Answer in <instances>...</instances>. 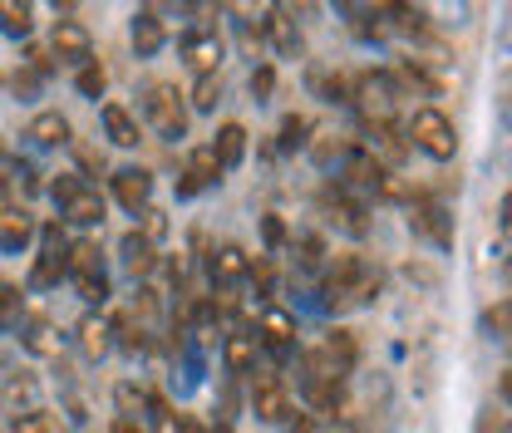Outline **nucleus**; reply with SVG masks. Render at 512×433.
Returning a JSON list of instances; mask_svg holds the SVG:
<instances>
[{"label":"nucleus","instance_id":"47","mask_svg":"<svg viewBox=\"0 0 512 433\" xmlns=\"http://www.w3.org/2000/svg\"><path fill=\"white\" fill-rule=\"evenodd\" d=\"M271 84H276V74L261 64V69L252 74V99H266V94H271Z\"/></svg>","mask_w":512,"mask_h":433},{"label":"nucleus","instance_id":"5","mask_svg":"<svg viewBox=\"0 0 512 433\" xmlns=\"http://www.w3.org/2000/svg\"><path fill=\"white\" fill-rule=\"evenodd\" d=\"M143 109H148V124L158 128L163 138H183L188 133V109H183V94L173 84H153Z\"/></svg>","mask_w":512,"mask_h":433},{"label":"nucleus","instance_id":"44","mask_svg":"<svg viewBox=\"0 0 512 433\" xmlns=\"http://www.w3.org/2000/svg\"><path fill=\"white\" fill-rule=\"evenodd\" d=\"M10 89H15V94H20V99H30V94H35V89H40V74H35V69H30V64H25V69H20V74H15V79H10Z\"/></svg>","mask_w":512,"mask_h":433},{"label":"nucleus","instance_id":"30","mask_svg":"<svg viewBox=\"0 0 512 433\" xmlns=\"http://www.w3.org/2000/svg\"><path fill=\"white\" fill-rule=\"evenodd\" d=\"M271 35H276L281 55H301V30L291 25V10H276L271 15Z\"/></svg>","mask_w":512,"mask_h":433},{"label":"nucleus","instance_id":"14","mask_svg":"<svg viewBox=\"0 0 512 433\" xmlns=\"http://www.w3.org/2000/svg\"><path fill=\"white\" fill-rule=\"evenodd\" d=\"M163 40H168V25L158 20V10H138L133 15V55L138 60H153L163 50Z\"/></svg>","mask_w":512,"mask_h":433},{"label":"nucleus","instance_id":"40","mask_svg":"<svg viewBox=\"0 0 512 433\" xmlns=\"http://www.w3.org/2000/svg\"><path fill=\"white\" fill-rule=\"evenodd\" d=\"M30 187V168L15 158V153H0V187Z\"/></svg>","mask_w":512,"mask_h":433},{"label":"nucleus","instance_id":"42","mask_svg":"<svg viewBox=\"0 0 512 433\" xmlns=\"http://www.w3.org/2000/svg\"><path fill=\"white\" fill-rule=\"evenodd\" d=\"M306 133H311V119L291 114V119L281 124V148H286V153H291V148H301V143H306Z\"/></svg>","mask_w":512,"mask_h":433},{"label":"nucleus","instance_id":"54","mask_svg":"<svg viewBox=\"0 0 512 433\" xmlns=\"http://www.w3.org/2000/svg\"><path fill=\"white\" fill-rule=\"evenodd\" d=\"M508 281H512V256H508Z\"/></svg>","mask_w":512,"mask_h":433},{"label":"nucleus","instance_id":"39","mask_svg":"<svg viewBox=\"0 0 512 433\" xmlns=\"http://www.w3.org/2000/svg\"><path fill=\"white\" fill-rule=\"evenodd\" d=\"M325 350H330V360H335V365H340V370L350 374V365H355V340H350V335H345V330H335V335H330V340H325Z\"/></svg>","mask_w":512,"mask_h":433},{"label":"nucleus","instance_id":"9","mask_svg":"<svg viewBox=\"0 0 512 433\" xmlns=\"http://www.w3.org/2000/svg\"><path fill=\"white\" fill-rule=\"evenodd\" d=\"M60 217L64 222H74V227H99V222H104V197H99V187L79 183L60 202Z\"/></svg>","mask_w":512,"mask_h":433},{"label":"nucleus","instance_id":"31","mask_svg":"<svg viewBox=\"0 0 512 433\" xmlns=\"http://www.w3.org/2000/svg\"><path fill=\"white\" fill-rule=\"evenodd\" d=\"M74 291H79V301L104 306V301H109V276H104V266H99V271H89V276H74Z\"/></svg>","mask_w":512,"mask_h":433},{"label":"nucleus","instance_id":"6","mask_svg":"<svg viewBox=\"0 0 512 433\" xmlns=\"http://www.w3.org/2000/svg\"><path fill=\"white\" fill-rule=\"evenodd\" d=\"M252 409L261 424H286L291 419V394H286V384L276 374H261L252 384Z\"/></svg>","mask_w":512,"mask_h":433},{"label":"nucleus","instance_id":"12","mask_svg":"<svg viewBox=\"0 0 512 433\" xmlns=\"http://www.w3.org/2000/svg\"><path fill=\"white\" fill-rule=\"evenodd\" d=\"M384 173H389V168H384L370 148H350V153H345V163H340V178H345L350 187H375V192H380Z\"/></svg>","mask_w":512,"mask_h":433},{"label":"nucleus","instance_id":"48","mask_svg":"<svg viewBox=\"0 0 512 433\" xmlns=\"http://www.w3.org/2000/svg\"><path fill=\"white\" fill-rule=\"evenodd\" d=\"M79 183H84L79 173H60V178L50 183V192H55V202H64V197H69V192H74V187H79Z\"/></svg>","mask_w":512,"mask_h":433},{"label":"nucleus","instance_id":"46","mask_svg":"<svg viewBox=\"0 0 512 433\" xmlns=\"http://www.w3.org/2000/svg\"><path fill=\"white\" fill-rule=\"evenodd\" d=\"M320 237H301V266H306V271H316L320 266Z\"/></svg>","mask_w":512,"mask_h":433},{"label":"nucleus","instance_id":"43","mask_svg":"<svg viewBox=\"0 0 512 433\" xmlns=\"http://www.w3.org/2000/svg\"><path fill=\"white\" fill-rule=\"evenodd\" d=\"M247 276L256 281V291H261V296H271V286H276V271H271V261H252V271H247Z\"/></svg>","mask_w":512,"mask_h":433},{"label":"nucleus","instance_id":"13","mask_svg":"<svg viewBox=\"0 0 512 433\" xmlns=\"http://www.w3.org/2000/svg\"><path fill=\"white\" fill-rule=\"evenodd\" d=\"M414 227L434 242V247H453V222H448V212L439 202H429V197H414Z\"/></svg>","mask_w":512,"mask_h":433},{"label":"nucleus","instance_id":"51","mask_svg":"<svg viewBox=\"0 0 512 433\" xmlns=\"http://www.w3.org/2000/svg\"><path fill=\"white\" fill-rule=\"evenodd\" d=\"M291 433H316V424H311V419H296V429Z\"/></svg>","mask_w":512,"mask_h":433},{"label":"nucleus","instance_id":"18","mask_svg":"<svg viewBox=\"0 0 512 433\" xmlns=\"http://www.w3.org/2000/svg\"><path fill=\"white\" fill-rule=\"evenodd\" d=\"M119 251H124V266L133 281H143V276H153V266H158V247L143 237V232H128L124 242H119Z\"/></svg>","mask_w":512,"mask_h":433},{"label":"nucleus","instance_id":"38","mask_svg":"<svg viewBox=\"0 0 512 433\" xmlns=\"http://www.w3.org/2000/svg\"><path fill=\"white\" fill-rule=\"evenodd\" d=\"M15 433H64L60 429V414H45V409H30L15 419Z\"/></svg>","mask_w":512,"mask_h":433},{"label":"nucleus","instance_id":"19","mask_svg":"<svg viewBox=\"0 0 512 433\" xmlns=\"http://www.w3.org/2000/svg\"><path fill=\"white\" fill-rule=\"evenodd\" d=\"M74 335H79V350H84L89 360H104V355L114 350V325H109V320H99V315H84Z\"/></svg>","mask_w":512,"mask_h":433},{"label":"nucleus","instance_id":"53","mask_svg":"<svg viewBox=\"0 0 512 433\" xmlns=\"http://www.w3.org/2000/svg\"><path fill=\"white\" fill-rule=\"evenodd\" d=\"M503 399H508V404H512V370L503 374Z\"/></svg>","mask_w":512,"mask_h":433},{"label":"nucleus","instance_id":"1","mask_svg":"<svg viewBox=\"0 0 512 433\" xmlns=\"http://www.w3.org/2000/svg\"><path fill=\"white\" fill-rule=\"evenodd\" d=\"M384 276L375 261H365V256H340L335 266H330V276H325V306L330 310H355V306H370L375 296H380Z\"/></svg>","mask_w":512,"mask_h":433},{"label":"nucleus","instance_id":"25","mask_svg":"<svg viewBox=\"0 0 512 433\" xmlns=\"http://www.w3.org/2000/svg\"><path fill=\"white\" fill-rule=\"evenodd\" d=\"M212 153H217V163H222V168H237V163H242V153H247V128H242V124H227L222 133H217Z\"/></svg>","mask_w":512,"mask_h":433},{"label":"nucleus","instance_id":"2","mask_svg":"<svg viewBox=\"0 0 512 433\" xmlns=\"http://www.w3.org/2000/svg\"><path fill=\"white\" fill-rule=\"evenodd\" d=\"M409 138H414V148H424V153L439 158V163H448V158L458 153V128H453V119L439 114V109H419V114L409 119Z\"/></svg>","mask_w":512,"mask_h":433},{"label":"nucleus","instance_id":"35","mask_svg":"<svg viewBox=\"0 0 512 433\" xmlns=\"http://www.w3.org/2000/svg\"><path fill=\"white\" fill-rule=\"evenodd\" d=\"M483 330L493 340H512V301H498L493 310H483Z\"/></svg>","mask_w":512,"mask_h":433},{"label":"nucleus","instance_id":"20","mask_svg":"<svg viewBox=\"0 0 512 433\" xmlns=\"http://www.w3.org/2000/svg\"><path fill=\"white\" fill-rule=\"evenodd\" d=\"M25 138H30V143H40V148H60V143H69V119L55 114V109H45V114H35V119H30Z\"/></svg>","mask_w":512,"mask_h":433},{"label":"nucleus","instance_id":"37","mask_svg":"<svg viewBox=\"0 0 512 433\" xmlns=\"http://www.w3.org/2000/svg\"><path fill=\"white\" fill-rule=\"evenodd\" d=\"M148 419H153L158 433H183V414H173L168 399H148Z\"/></svg>","mask_w":512,"mask_h":433},{"label":"nucleus","instance_id":"28","mask_svg":"<svg viewBox=\"0 0 512 433\" xmlns=\"http://www.w3.org/2000/svg\"><path fill=\"white\" fill-rule=\"evenodd\" d=\"M325 202H330L335 222H340V227H345L350 237H365V212H360V207H355V202H350L345 192H335V197H325Z\"/></svg>","mask_w":512,"mask_h":433},{"label":"nucleus","instance_id":"4","mask_svg":"<svg viewBox=\"0 0 512 433\" xmlns=\"http://www.w3.org/2000/svg\"><path fill=\"white\" fill-rule=\"evenodd\" d=\"M394 99H399V84H394V74L370 69V74H360V79H355V104H360L365 124H389V114H394Z\"/></svg>","mask_w":512,"mask_h":433},{"label":"nucleus","instance_id":"17","mask_svg":"<svg viewBox=\"0 0 512 433\" xmlns=\"http://www.w3.org/2000/svg\"><path fill=\"white\" fill-rule=\"evenodd\" d=\"M207 271H212V286L232 291V281H242V276L252 271V261H247V251L242 247H217L212 251V261H207Z\"/></svg>","mask_w":512,"mask_h":433},{"label":"nucleus","instance_id":"36","mask_svg":"<svg viewBox=\"0 0 512 433\" xmlns=\"http://www.w3.org/2000/svg\"><path fill=\"white\" fill-rule=\"evenodd\" d=\"M114 399H119V419H128V424H133L138 414H148V394H143L138 384H119Z\"/></svg>","mask_w":512,"mask_h":433},{"label":"nucleus","instance_id":"52","mask_svg":"<svg viewBox=\"0 0 512 433\" xmlns=\"http://www.w3.org/2000/svg\"><path fill=\"white\" fill-rule=\"evenodd\" d=\"M503 222H508V227H512V192H508V197H503Z\"/></svg>","mask_w":512,"mask_h":433},{"label":"nucleus","instance_id":"27","mask_svg":"<svg viewBox=\"0 0 512 433\" xmlns=\"http://www.w3.org/2000/svg\"><path fill=\"white\" fill-rule=\"evenodd\" d=\"M311 84H316L320 99H330V104H355V84L345 79V74H330V69H316L311 74Z\"/></svg>","mask_w":512,"mask_h":433},{"label":"nucleus","instance_id":"8","mask_svg":"<svg viewBox=\"0 0 512 433\" xmlns=\"http://www.w3.org/2000/svg\"><path fill=\"white\" fill-rule=\"evenodd\" d=\"M50 55L69 64H89L94 60V40H89V30L79 20H60L55 35H50Z\"/></svg>","mask_w":512,"mask_h":433},{"label":"nucleus","instance_id":"10","mask_svg":"<svg viewBox=\"0 0 512 433\" xmlns=\"http://www.w3.org/2000/svg\"><path fill=\"white\" fill-rule=\"evenodd\" d=\"M261 345H266L271 355H281V360L296 350V320H291L281 306L261 310Z\"/></svg>","mask_w":512,"mask_h":433},{"label":"nucleus","instance_id":"15","mask_svg":"<svg viewBox=\"0 0 512 433\" xmlns=\"http://www.w3.org/2000/svg\"><path fill=\"white\" fill-rule=\"evenodd\" d=\"M114 197L124 202L128 212H148V197H153V178L143 168H119L114 173Z\"/></svg>","mask_w":512,"mask_h":433},{"label":"nucleus","instance_id":"22","mask_svg":"<svg viewBox=\"0 0 512 433\" xmlns=\"http://www.w3.org/2000/svg\"><path fill=\"white\" fill-rule=\"evenodd\" d=\"M183 55H188V64L197 69V79H202V74H217V60H222V40H217V35H192L188 45H183Z\"/></svg>","mask_w":512,"mask_h":433},{"label":"nucleus","instance_id":"24","mask_svg":"<svg viewBox=\"0 0 512 433\" xmlns=\"http://www.w3.org/2000/svg\"><path fill=\"white\" fill-rule=\"evenodd\" d=\"M0 30H5L10 40H25V35L35 30V10H30L25 0H0Z\"/></svg>","mask_w":512,"mask_h":433},{"label":"nucleus","instance_id":"55","mask_svg":"<svg viewBox=\"0 0 512 433\" xmlns=\"http://www.w3.org/2000/svg\"><path fill=\"white\" fill-rule=\"evenodd\" d=\"M508 433H512V424H508Z\"/></svg>","mask_w":512,"mask_h":433},{"label":"nucleus","instance_id":"21","mask_svg":"<svg viewBox=\"0 0 512 433\" xmlns=\"http://www.w3.org/2000/svg\"><path fill=\"white\" fill-rule=\"evenodd\" d=\"M365 133H370V153H375L380 163H404L409 143H404V133L394 124H365Z\"/></svg>","mask_w":512,"mask_h":433},{"label":"nucleus","instance_id":"7","mask_svg":"<svg viewBox=\"0 0 512 433\" xmlns=\"http://www.w3.org/2000/svg\"><path fill=\"white\" fill-rule=\"evenodd\" d=\"M35 217L15 202V197H0V251H25L35 242Z\"/></svg>","mask_w":512,"mask_h":433},{"label":"nucleus","instance_id":"23","mask_svg":"<svg viewBox=\"0 0 512 433\" xmlns=\"http://www.w3.org/2000/svg\"><path fill=\"white\" fill-rule=\"evenodd\" d=\"M104 133H109L119 148H133V143H138V119L128 114L124 104H104Z\"/></svg>","mask_w":512,"mask_h":433},{"label":"nucleus","instance_id":"34","mask_svg":"<svg viewBox=\"0 0 512 433\" xmlns=\"http://www.w3.org/2000/svg\"><path fill=\"white\" fill-rule=\"evenodd\" d=\"M217 99H222V74H202L197 84H192V109H217Z\"/></svg>","mask_w":512,"mask_h":433},{"label":"nucleus","instance_id":"26","mask_svg":"<svg viewBox=\"0 0 512 433\" xmlns=\"http://www.w3.org/2000/svg\"><path fill=\"white\" fill-rule=\"evenodd\" d=\"M256 345H261V340H256L252 330H232L227 345H222V350H227V365H232L237 374H247L256 365Z\"/></svg>","mask_w":512,"mask_h":433},{"label":"nucleus","instance_id":"3","mask_svg":"<svg viewBox=\"0 0 512 433\" xmlns=\"http://www.w3.org/2000/svg\"><path fill=\"white\" fill-rule=\"evenodd\" d=\"M60 276H69V242H64L60 222H50V227H40V256H35L30 286L50 291V286H60Z\"/></svg>","mask_w":512,"mask_h":433},{"label":"nucleus","instance_id":"32","mask_svg":"<svg viewBox=\"0 0 512 433\" xmlns=\"http://www.w3.org/2000/svg\"><path fill=\"white\" fill-rule=\"evenodd\" d=\"M104 261H99V247L94 242H69V281L74 276H89V271H99Z\"/></svg>","mask_w":512,"mask_h":433},{"label":"nucleus","instance_id":"11","mask_svg":"<svg viewBox=\"0 0 512 433\" xmlns=\"http://www.w3.org/2000/svg\"><path fill=\"white\" fill-rule=\"evenodd\" d=\"M222 163H217V153L212 148H192L188 153V173H183V183H178V197H192V192H202V187L222 183Z\"/></svg>","mask_w":512,"mask_h":433},{"label":"nucleus","instance_id":"33","mask_svg":"<svg viewBox=\"0 0 512 433\" xmlns=\"http://www.w3.org/2000/svg\"><path fill=\"white\" fill-rule=\"evenodd\" d=\"M25 320V306H20V286L0 281V330H15Z\"/></svg>","mask_w":512,"mask_h":433},{"label":"nucleus","instance_id":"29","mask_svg":"<svg viewBox=\"0 0 512 433\" xmlns=\"http://www.w3.org/2000/svg\"><path fill=\"white\" fill-rule=\"evenodd\" d=\"M74 89L84 94V99H99L104 89H109V69L99 60H89V64H79V74H74Z\"/></svg>","mask_w":512,"mask_h":433},{"label":"nucleus","instance_id":"16","mask_svg":"<svg viewBox=\"0 0 512 433\" xmlns=\"http://www.w3.org/2000/svg\"><path fill=\"white\" fill-rule=\"evenodd\" d=\"M20 340H25L30 355H60V330H55L50 315H25L20 320Z\"/></svg>","mask_w":512,"mask_h":433},{"label":"nucleus","instance_id":"41","mask_svg":"<svg viewBox=\"0 0 512 433\" xmlns=\"http://www.w3.org/2000/svg\"><path fill=\"white\" fill-rule=\"evenodd\" d=\"M114 335H119V345H124L128 355H143V350H148V335H143V325H133V320H119Z\"/></svg>","mask_w":512,"mask_h":433},{"label":"nucleus","instance_id":"45","mask_svg":"<svg viewBox=\"0 0 512 433\" xmlns=\"http://www.w3.org/2000/svg\"><path fill=\"white\" fill-rule=\"evenodd\" d=\"M163 232H168V217H163L158 207H148V212H143V237H148V242H158Z\"/></svg>","mask_w":512,"mask_h":433},{"label":"nucleus","instance_id":"50","mask_svg":"<svg viewBox=\"0 0 512 433\" xmlns=\"http://www.w3.org/2000/svg\"><path fill=\"white\" fill-rule=\"evenodd\" d=\"M114 433H143L138 424H128V419H114Z\"/></svg>","mask_w":512,"mask_h":433},{"label":"nucleus","instance_id":"49","mask_svg":"<svg viewBox=\"0 0 512 433\" xmlns=\"http://www.w3.org/2000/svg\"><path fill=\"white\" fill-rule=\"evenodd\" d=\"M261 232H266V242H271V247H286V227H281V217H266V222H261Z\"/></svg>","mask_w":512,"mask_h":433}]
</instances>
